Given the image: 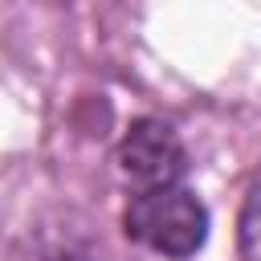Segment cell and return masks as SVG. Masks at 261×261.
Segmentation results:
<instances>
[{"mask_svg":"<svg viewBox=\"0 0 261 261\" xmlns=\"http://www.w3.org/2000/svg\"><path fill=\"white\" fill-rule=\"evenodd\" d=\"M122 232L159 257H192L208 241V208L184 184L135 192L122 208Z\"/></svg>","mask_w":261,"mask_h":261,"instance_id":"6da1fadb","label":"cell"},{"mask_svg":"<svg viewBox=\"0 0 261 261\" xmlns=\"http://www.w3.org/2000/svg\"><path fill=\"white\" fill-rule=\"evenodd\" d=\"M114 163H118V175L135 192L171 188V184H184V175H188V147L171 122L135 118L118 139Z\"/></svg>","mask_w":261,"mask_h":261,"instance_id":"7a4b0ae2","label":"cell"},{"mask_svg":"<svg viewBox=\"0 0 261 261\" xmlns=\"http://www.w3.org/2000/svg\"><path fill=\"white\" fill-rule=\"evenodd\" d=\"M20 261H98V253L77 228H37Z\"/></svg>","mask_w":261,"mask_h":261,"instance_id":"3957f363","label":"cell"},{"mask_svg":"<svg viewBox=\"0 0 261 261\" xmlns=\"http://www.w3.org/2000/svg\"><path fill=\"white\" fill-rule=\"evenodd\" d=\"M237 257L241 261H261V171L253 175L241 216H237Z\"/></svg>","mask_w":261,"mask_h":261,"instance_id":"277c9868","label":"cell"}]
</instances>
